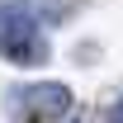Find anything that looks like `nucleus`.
<instances>
[{
  "instance_id": "obj_2",
  "label": "nucleus",
  "mask_w": 123,
  "mask_h": 123,
  "mask_svg": "<svg viewBox=\"0 0 123 123\" xmlns=\"http://www.w3.org/2000/svg\"><path fill=\"white\" fill-rule=\"evenodd\" d=\"M10 123H57L71 114V90L62 80H33L10 90Z\"/></svg>"
},
{
  "instance_id": "obj_1",
  "label": "nucleus",
  "mask_w": 123,
  "mask_h": 123,
  "mask_svg": "<svg viewBox=\"0 0 123 123\" xmlns=\"http://www.w3.org/2000/svg\"><path fill=\"white\" fill-rule=\"evenodd\" d=\"M0 57L14 66H43L47 62V38L38 19L24 14L19 5H0Z\"/></svg>"
}]
</instances>
